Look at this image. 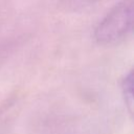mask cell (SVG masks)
<instances>
[{
    "label": "cell",
    "mask_w": 134,
    "mask_h": 134,
    "mask_svg": "<svg viewBox=\"0 0 134 134\" xmlns=\"http://www.w3.org/2000/svg\"><path fill=\"white\" fill-rule=\"evenodd\" d=\"M132 22V0L119 2L97 24L94 30V38L97 43L104 45L117 42L131 30Z\"/></svg>",
    "instance_id": "cell-1"
},
{
    "label": "cell",
    "mask_w": 134,
    "mask_h": 134,
    "mask_svg": "<svg viewBox=\"0 0 134 134\" xmlns=\"http://www.w3.org/2000/svg\"><path fill=\"white\" fill-rule=\"evenodd\" d=\"M121 91L129 112H133V72L130 71L121 81Z\"/></svg>",
    "instance_id": "cell-2"
},
{
    "label": "cell",
    "mask_w": 134,
    "mask_h": 134,
    "mask_svg": "<svg viewBox=\"0 0 134 134\" xmlns=\"http://www.w3.org/2000/svg\"><path fill=\"white\" fill-rule=\"evenodd\" d=\"M72 1H73V4H75V5H77V4H80V5H87V4L93 3V2H95L97 0H72Z\"/></svg>",
    "instance_id": "cell-3"
}]
</instances>
